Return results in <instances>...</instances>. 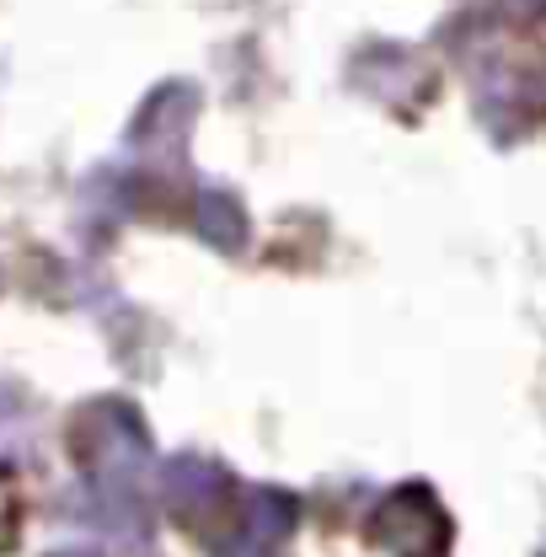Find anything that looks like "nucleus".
I'll return each instance as SVG.
<instances>
[{
	"instance_id": "1",
	"label": "nucleus",
	"mask_w": 546,
	"mask_h": 557,
	"mask_svg": "<svg viewBox=\"0 0 546 557\" xmlns=\"http://www.w3.org/2000/svg\"><path fill=\"white\" fill-rule=\"evenodd\" d=\"M70 456L108 483H135L150 467V434L129 403L119 397H97L70 418Z\"/></svg>"
},
{
	"instance_id": "2",
	"label": "nucleus",
	"mask_w": 546,
	"mask_h": 557,
	"mask_svg": "<svg viewBox=\"0 0 546 557\" xmlns=\"http://www.w3.org/2000/svg\"><path fill=\"white\" fill-rule=\"evenodd\" d=\"M450 536H456V525H450L445 504L423 483L392 487L370 515V542L392 557H445Z\"/></svg>"
},
{
	"instance_id": "3",
	"label": "nucleus",
	"mask_w": 546,
	"mask_h": 557,
	"mask_svg": "<svg viewBox=\"0 0 546 557\" xmlns=\"http://www.w3.org/2000/svg\"><path fill=\"white\" fill-rule=\"evenodd\" d=\"M300 520V504L295 493H278V487H252L241 498V515L225 536H214V557H278V547L289 542Z\"/></svg>"
},
{
	"instance_id": "4",
	"label": "nucleus",
	"mask_w": 546,
	"mask_h": 557,
	"mask_svg": "<svg viewBox=\"0 0 546 557\" xmlns=\"http://www.w3.org/2000/svg\"><path fill=\"white\" fill-rule=\"evenodd\" d=\"M225 498H231V478L209 456H172L161 467V504H166V515L194 525V531L209 525L225 509Z\"/></svg>"
},
{
	"instance_id": "5",
	"label": "nucleus",
	"mask_w": 546,
	"mask_h": 557,
	"mask_svg": "<svg viewBox=\"0 0 546 557\" xmlns=\"http://www.w3.org/2000/svg\"><path fill=\"white\" fill-rule=\"evenodd\" d=\"M194 113H199V91L183 86V81H172V86H161L145 102L129 145H135L139 156H150V161H177L183 145H188V129H194Z\"/></svg>"
},
{
	"instance_id": "6",
	"label": "nucleus",
	"mask_w": 546,
	"mask_h": 557,
	"mask_svg": "<svg viewBox=\"0 0 546 557\" xmlns=\"http://www.w3.org/2000/svg\"><path fill=\"white\" fill-rule=\"evenodd\" d=\"M70 515L108 531V536H124L129 547H145L150 542V515L139 504L135 483H108V478H91L80 493H70Z\"/></svg>"
},
{
	"instance_id": "7",
	"label": "nucleus",
	"mask_w": 546,
	"mask_h": 557,
	"mask_svg": "<svg viewBox=\"0 0 546 557\" xmlns=\"http://www.w3.org/2000/svg\"><path fill=\"white\" fill-rule=\"evenodd\" d=\"M194 220H199V236L209 247H220V252H241L247 247V214H241V205L225 188H204Z\"/></svg>"
},
{
	"instance_id": "8",
	"label": "nucleus",
	"mask_w": 546,
	"mask_h": 557,
	"mask_svg": "<svg viewBox=\"0 0 546 557\" xmlns=\"http://www.w3.org/2000/svg\"><path fill=\"white\" fill-rule=\"evenodd\" d=\"M54 557H102V553H54Z\"/></svg>"
}]
</instances>
